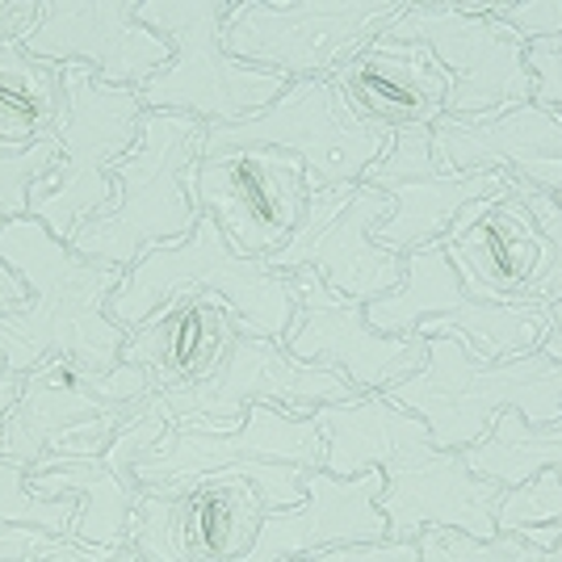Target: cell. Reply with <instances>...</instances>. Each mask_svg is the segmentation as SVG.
I'll list each match as a JSON object with an SVG mask.
<instances>
[{
  "label": "cell",
  "mask_w": 562,
  "mask_h": 562,
  "mask_svg": "<svg viewBox=\"0 0 562 562\" xmlns=\"http://www.w3.org/2000/svg\"><path fill=\"white\" fill-rule=\"evenodd\" d=\"M294 562H311V559H294Z\"/></svg>",
  "instance_id": "cell-43"
},
{
  "label": "cell",
  "mask_w": 562,
  "mask_h": 562,
  "mask_svg": "<svg viewBox=\"0 0 562 562\" xmlns=\"http://www.w3.org/2000/svg\"><path fill=\"white\" fill-rule=\"evenodd\" d=\"M499 533H520L538 546H559L562 541V474L559 470H538L520 487L504 492L499 513H495Z\"/></svg>",
  "instance_id": "cell-29"
},
{
  "label": "cell",
  "mask_w": 562,
  "mask_h": 562,
  "mask_svg": "<svg viewBox=\"0 0 562 562\" xmlns=\"http://www.w3.org/2000/svg\"><path fill=\"white\" fill-rule=\"evenodd\" d=\"M147 398H151V382L135 366L117 361L110 374H93L68 357H50L22 374L18 407L9 412L0 432V458L22 462L30 470L38 458L55 453L59 441L80 424L143 407Z\"/></svg>",
  "instance_id": "cell-21"
},
{
  "label": "cell",
  "mask_w": 562,
  "mask_h": 562,
  "mask_svg": "<svg viewBox=\"0 0 562 562\" xmlns=\"http://www.w3.org/2000/svg\"><path fill=\"white\" fill-rule=\"evenodd\" d=\"M432 156L446 172H508L516 181L562 189V117L538 101L492 117H441Z\"/></svg>",
  "instance_id": "cell-24"
},
{
  "label": "cell",
  "mask_w": 562,
  "mask_h": 562,
  "mask_svg": "<svg viewBox=\"0 0 562 562\" xmlns=\"http://www.w3.org/2000/svg\"><path fill=\"white\" fill-rule=\"evenodd\" d=\"M64 110V64L30 55L22 43H0V151L55 143Z\"/></svg>",
  "instance_id": "cell-27"
},
{
  "label": "cell",
  "mask_w": 562,
  "mask_h": 562,
  "mask_svg": "<svg viewBox=\"0 0 562 562\" xmlns=\"http://www.w3.org/2000/svg\"><path fill=\"white\" fill-rule=\"evenodd\" d=\"M0 562H143L126 541L122 546H89L76 538H55L47 529L13 525L0 529Z\"/></svg>",
  "instance_id": "cell-32"
},
{
  "label": "cell",
  "mask_w": 562,
  "mask_h": 562,
  "mask_svg": "<svg viewBox=\"0 0 562 562\" xmlns=\"http://www.w3.org/2000/svg\"><path fill=\"white\" fill-rule=\"evenodd\" d=\"M407 4L395 0H235L223 47L239 64L294 80H331L386 34Z\"/></svg>",
  "instance_id": "cell-9"
},
{
  "label": "cell",
  "mask_w": 562,
  "mask_h": 562,
  "mask_svg": "<svg viewBox=\"0 0 562 562\" xmlns=\"http://www.w3.org/2000/svg\"><path fill=\"white\" fill-rule=\"evenodd\" d=\"M303 467L239 462L189 483L143 487L126 525V546L143 562H235L244 559L265 516L303 504Z\"/></svg>",
  "instance_id": "cell-3"
},
{
  "label": "cell",
  "mask_w": 562,
  "mask_h": 562,
  "mask_svg": "<svg viewBox=\"0 0 562 562\" xmlns=\"http://www.w3.org/2000/svg\"><path fill=\"white\" fill-rule=\"evenodd\" d=\"M227 147L290 151L303 160L311 189H340L357 186L370 172V165L382 160L391 135H382L352 114L349 101L331 80H294L269 110L232 122V126H206L202 156L227 151Z\"/></svg>",
  "instance_id": "cell-12"
},
{
  "label": "cell",
  "mask_w": 562,
  "mask_h": 562,
  "mask_svg": "<svg viewBox=\"0 0 562 562\" xmlns=\"http://www.w3.org/2000/svg\"><path fill=\"white\" fill-rule=\"evenodd\" d=\"M487 18L508 25L525 47L562 43V0H520V4H479Z\"/></svg>",
  "instance_id": "cell-34"
},
{
  "label": "cell",
  "mask_w": 562,
  "mask_h": 562,
  "mask_svg": "<svg viewBox=\"0 0 562 562\" xmlns=\"http://www.w3.org/2000/svg\"><path fill=\"white\" fill-rule=\"evenodd\" d=\"M357 398L349 382L331 374L324 366H306L299 357L281 349V340L239 331L223 370L186 391H165L151 395V412H160L168 424H211L218 432L239 428L252 403H273L281 412L311 420L328 403H349Z\"/></svg>",
  "instance_id": "cell-14"
},
{
  "label": "cell",
  "mask_w": 562,
  "mask_h": 562,
  "mask_svg": "<svg viewBox=\"0 0 562 562\" xmlns=\"http://www.w3.org/2000/svg\"><path fill=\"white\" fill-rule=\"evenodd\" d=\"M441 252L453 265L474 299L504 306H550V239L538 227L533 211L516 193L513 177L499 193H487L458 214L441 239Z\"/></svg>",
  "instance_id": "cell-17"
},
{
  "label": "cell",
  "mask_w": 562,
  "mask_h": 562,
  "mask_svg": "<svg viewBox=\"0 0 562 562\" xmlns=\"http://www.w3.org/2000/svg\"><path fill=\"white\" fill-rule=\"evenodd\" d=\"M143 97L101 85L80 64H64V110L55 122L59 156L30 189V218L71 244L114 198V165L143 131Z\"/></svg>",
  "instance_id": "cell-7"
},
{
  "label": "cell",
  "mask_w": 562,
  "mask_h": 562,
  "mask_svg": "<svg viewBox=\"0 0 562 562\" xmlns=\"http://www.w3.org/2000/svg\"><path fill=\"white\" fill-rule=\"evenodd\" d=\"M235 0H139V22L151 25L172 64L139 89L143 110L189 114L206 126H232L278 101L290 80L239 64L223 47V25Z\"/></svg>",
  "instance_id": "cell-8"
},
{
  "label": "cell",
  "mask_w": 562,
  "mask_h": 562,
  "mask_svg": "<svg viewBox=\"0 0 562 562\" xmlns=\"http://www.w3.org/2000/svg\"><path fill=\"white\" fill-rule=\"evenodd\" d=\"M59 143H38L30 151H0V223L30 214V189L55 165Z\"/></svg>",
  "instance_id": "cell-33"
},
{
  "label": "cell",
  "mask_w": 562,
  "mask_h": 562,
  "mask_svg": "<svg viewBox=\"0 0 562 562\" xmlns=\"http://www.w3.org/2000/svg\"><path fill=\"white\" fill-rule=\"evenodd\" d=\"M206 122L168 110H147L135 147L114 165V198L89 218L71 248L93 265L131 269L165 244H181L202 223L189 198V172L202 160Z\"/></svg>",
  "instance_id": "cell-4"
},
{
  "label": "cell",
  "mask_w": 562,
  "mask_h": 562,
  "mask_svg": "<svg viewBox=\"0 0 562 562\" xmlns=\"http://www.w3.org/2000/svg\"><path fill=\"white\" fill-rule=\"evenodd\" d=\"M181 294L218 299L239 328L269 340H281L294 319V273H278L269 260L239 257L214 218H202L181 244L151 248L135 260L110 299V319L131 331Z\"/></svg>",
  "instance_id": "cell-6"
},
{
  "label": "cell",
  "mask_w": 562,
  "mask_h": 562,
  "mask_svg": "<svg viewBox=\"0 0 562 562\" xmlns=\"http://www.w3.org/2000/svg\"><path fill=\"white\" fill-rule=\"evenodd\" d=\"M416 546L420 562H562V541L538 546L520 533H495L483 541L458 529H424Z\"/></svg>",
  "instance_id": "cell-30"
},
{
  "label": "cell",
  "mask_w": 562,
  "mask_h": 562,
  "mask_svg": "<svg viewBox=\"0 0 562 562\" xmlns=\"http://www.w3.org/2000/svg\"><path fill=\"white\" fill-rule=\"evenodd\" d=\"M386 38L420 43L449 71L446 117H492L533 101V71L525 43L508 25L487 18L474 0L407 4Z\"/></svg>",
  "instance_id": "cell-11"
},
{
  "label": "cell",
  "mask_w": 562,
  "mask_h": 562,
  "mask_svg": "<svg viewBox=\"0 0 562 562\" xmlns=\"http://www.w3.org/2000/svg\"><path fill=\"white\" fill-rule=\"evenodd\" d=\"M554 202H559V206H562V189H559V193H554Z\"/></svg>",
  "instance_id": "cell-42"
},
{
  "label": "cell",
  "mask_w": 562,
  "mask_h": 562,
  "mask_svg": "<svg viewBox=\"0 0 562 562\" xmlns=\"http://www.w3.org/2000/svg\"><path fill=\"white\" fill-rule=\"evenodd\" d=\"M0 265L30 290L22 311L0 315V361L9 374H30L50 357L93 374H110L122 361L126 331L110 319V299L126 269L85 260L30 214L0 223Z\"/></svg>",
  "instance_id": "cell-2"
},
{
  "label": "cell",
  "mask_w": 562,
  "mask_h": 562,
  "mask_svg": "<svg viewBox=\"0 0 562 562\" xmlns=\"http://www.w3.org/2000/svg\"><path fill=\"white\" fill-rule=\"evenodd\" d=\"M398 407L428 424L437 449L467 453L479 446L499 412H520L529 424H554L562 416V361L525 352L508 361H479L453 336H428V361L420 374L386 391Z\"/></svg>",
  "instance_id": "cell-5"
},
{
  "label": "cell",
  "mask_w": 562,
  "mask_h": 562,
  "mask_svg": "<svg viewBox=\"0 0 562 562\" xmlns=\"http://www.w3.org/2000/svg\"><path fill=\"white\" fill-rule=\"evenodd\" d=\"M525 59L533 71V101L562 117V43H533Z\"/></svg>",
  "instance_id": "cell-36"
},
{
  "label": "cell",
  "mask_w": 562,
  "mask_h": 562,
  "mask_svg": "<svg viewBox=\"0 0 562 562\" xmlns=\"http://www.w3.org/2000/svg\"><path fill=\"white\" fill-rule=\"evenodd\" d=\"M50 64H80L114 89L139 93L172 64V47L139 22V0H38V18L18 38Z\"/></svg>",
  "instance_id": "cell-18"
},
{
  "label": "cell",
  "mask_w": 562,
  "mask_h": 562,
  "mask_svg": "<svg viewBox=\"0 0 562 562\" xmlns=\"http://www.w3.org/2000/svg\"><path fill=\"white\" fill-rule=\"evenodd\" d=\"M315 428L324 432V470L352 479L378 470L386 516V538L416 541L424 529H458L470 538H495V513L504 487L479 479L462 453L437 449L428 424L386 395H357L349 403L319 407Z\"/></svg>",
  "instance_id": "cell-1"
},
{
  "label": "cell",
  "mask_w": 562,
  "mask_h": 562,
  "mask_svg": "<svg viewBox=\"0 0 562 562\" xmlns=\"http://www.w3.org/2000/svg\"><path fill=\"white\" fill-rule=\"evenodd\" d=\"M331 85L349 101L352 114L382 135L432 131L446 117L449 71L420 43H398L382 34L361 55H352L331 76Z\"/></svg>",
  "instance_id": "cell-25"
},
{
  "label": "cell",
  "mask_w": 562,
  "mask_h": 562,
  "mask_svg": "<svg viewBox=\"0 0 562 562\" xmlns=\"http://www.w3.org/2000/svg\"><path fill=\"white\" fill-rule=\"evenodd\" d=\"M281 349L340 374L357 395H386L424 370L428 336H382L370 328L361 299L336 294L319 273L303 269L294 273V319Z\"/></svg>",
  "instance_id": "cell-16"
},
{
  "label": "cell",
  "mask_w": 562,
  "mask_h": 562,
  "mask_svg": "<svg viewBox=\"0 0 562 562\" xmlns=\"http://www.w3.org/2000/svg\"><path fill=\"white\" fill-rule=\"evenodd\" d=\"M403 281L366 303L370 328L382 336H453L479 361H508L541 349L550 306H504L474 299L453 273L441 244L403 257Z\"/></svg>",
  "instance_id": "cell-10"
},
{
  "label": "cell",
  "mask_w": 562,
  "mask_h": 562,
  "mask_svg": "<svg viewBox=\"0 0 562 562\" xmlns=\"http://www.w3.org/2000/svg\"><path fill=\"white\" fill-rule=\"evenodd\" d=\"M462 458L479 479H492L504 492L520 487L538 470L562 474V416L554 424H529L520 412H499L492 432Z\"/></svg>",
  "instance_id": "cell-28"
},
{
  "label": "cell",
  "mask_w": 562,
  "mask_h": 562,
  "mask_svg": "<svg viewBox=\"0 0 562 562\" xmlns=\"http://www.w3.org/2000/svg\"><path fill=\"white\" fill-rule=\"evenodd\" d=\"M361 181L391 198V218L374 239L395 257H412L428 244H441L467 206L499 193L508 172H446L432 156V131H403L391 135V147Z\"/></svg>",
  "instance_id": "cell-19"
},
{
  "label": "cell",
  "mask_w": 562,
  "mask_h": 562,
  "mask_svg": "<svg viewBox=\"0 0 562 562\" xmlns=\"http://www.w3.org/2000/svg\"><path fill=\"white\" fill-rule=\"evenodd\" d=\"M311 562H420V546L416 541H361V546H336V550H324Z\"/></svg>",
  "instance_id": "cell-37"
},
{
  "label": "cell",
  "mask_w": 562,
  "mask_h": 562,
  "mask_svg": "<svg viewBox=\"0 0 562 562\" xmlns=\"http://www.w3.org/2000/svg\"><path fill=\"white\" fill-rule=\"evenodd\" d=\"M516 193L525 198V206L533 211V218H538V227L546 232V239H550V252H554V260H550V285H546V303L554 306L562 299V206L554 202V193H546V189L529 186V181H516L513 177Z\"/></svg>",
  "instance_id": "cell-35"
},
{
  "label": "cell",
  "mask_w": 562,
  "mask_h": 562,
  "mask_svg": "<svg viewBox=\"0 0 562 562\" xmlns=\"http://www.w3.org/2000/svg\"><path fill=\"white\" fill-rule=\"evenodd\" d=\"M303 504H290L265 516L257 546L235 562H294L315 559L336 546L386 538V516L378 508L382 474L366 470L352 479H336L328 470H306Z\"/></svg>",
  "instance_id": "cell-23"
},
{
  "label": "cell",
  "mask_w": 562,
  "mask_h": 562,
  "mask_svg": "<svg viewBox=\"0 0 562 562\" xmlns=\"http://www.w3.org/2000/svg\"><path fill=\"white\" fill-rule=\"evenodd\" d=\"M550 361H562V299L554 306H550V328H546V336H541V349Z\"/></svg>",
  "instance_id": "cell-40"
},
{
  "label": "cell",
  "mask_w": 562,
  "mask_h": 562,
  "mask_svg": "<svg viewBox=\"0 0 562 562\" xmlns=\"http://www.w3.org/2000/svg\"><path fill=\"white\" fill-rule=\"evenodd\" d=\"M239 331L244 328L218 299L181 294L126 331L122 366H135L151 382V395L202 386L223 370Z\"/></svg>",
  "instance_id": "cell-26"
},
{
  "label": "cell",
  "mask_w": 562,
  "mask_h": 562,
  "mask_svg": "<svg viewBox=\"0 0 562 562\" xmlns=\"http://www.w3.org/2000/svg\"><path fill=\"white\" fill-rule=\"evenodd\" d=\"M324 458H328V446L315 420H299L273 403H252L244 424L227 432H218L211 424H172L135 462V483L168 487V483H189V479L239 467V462L324 470Z\"/></svg>",
  "instance_id": "cell-20"
},
{
  "label": "cell",
  "mask_w": 562,
  "mask_h": 562,
  "mask_svg": "<svg viewBox=\"0 0 562 562\" xmlns=\"http://www.w3.org/2000/svg\"><path fill=\"white\" fill-rule=\"evenodd\" d=\"M18 395H22V374H9V370H0V432H4V420H9V412L18 407Z\"/></svg>",
  "instance_id": "cell-41"
},
{
  "label": "cell",
  "mask_w": 562,
  "mask_h": 562,
  "mask_svg": "<svg viewBox=\"0 0 562 562\" xmlns=\"http://www.w3.org/2000/svg\"><path fill=\"white\" fill-rule=\"evenodd\" d=\"M30 303V290H25V281L13 273V269H4L0 265V315L4 311H22Z\"/></svg>",
  "instance_id": "cell-39"
},
{
  "label": "cell",
  "mask_w": 562,
  "mask_h": 562,
  "mask_svg": "<svg viewBox=\"0 0 562 562\" xmlns=\"http://www.w3.org/2000/svg\"><path fill=\"white\" fill-rule=\"evenodd\" d=\"M189 198L239 257L273 260L294 239L311 202L299 156L278 147H227L189 172Z\"/></svg>",
  "instance_id": "cell-13"
},
{
  "label": "cell",
  "mask_w": 562,
  "mask_h": 562,
  "mask_svg": "<svg viewBox=\"0 0 562 562\" xmlns=\"http://www.w3.org/2000/svg\"><path fill=\"white\" fill-rule=\"evenodd\" d=\"M76 516H80V504L71 495H55L50 499V495L30 492L22 462L0 458V529L30 525V529H47L55 538H71Z\"/></svg>",
  "instance_id": "cell-31"
},
{
  "label": "cell",
  "mask_w": 562,
  "mask_h": 562,
  "mask_svg": "<svg viewBox=\"0 0 562 562\" xmlns=\"http://www.w3.org/2000/svg\"><path fill=\"white\" fill-rule=\"evenodd\" d=\"M0 370H4V361H0Z\"/></svg>",
  "instance_id": "cell-44"
},
{
  "label": "cell",
  "mask_w": 562,
  "mask_h": 562,
  "mask_svg": "<svg viewBox=\"0 0 562 562\" xmlns=\"http://www.w3.org/2000/svg\"><path fill=\"white\" fill-rule=\"evenodd\" d=\"M172 424L151 412V403H143L139 416L122 424L114 446L97 458H38L25 470L30 492L38 495H71L80 504L71 538L89 541V546H122L126 525L139 504V483H135V462L147 449L165 437Z\"/></svg>",
  "instance_id": "cell-22"
},
{
  "label": "cell",
  "mask_w": 562,
  "mask_h": 562,
  "mask_svg": "<svg viewBox=\"0 0 562 562\" xmlns=\"http://www.w3.org/2000/svg\"><path fill=\"white\" fill-rule=\"evenodd\" d=\"M391 218V198L357 181L340 189H311L294 239L269 260L278 273H319L336 294L374 303L403 281V257L386 252L374 232Z\"/></svg>",
  "instance_id": "cell-15"
},
{
  "label": "cell",
  "mask_w": 562,
  "mask_h": 562,
  "mask_svg": "<svg viewBox=\"0 0 562 562\" xmlns=\"http://www.w3.org/2000/svg\"><path fill=\"white\" fill-rule=\"evenodd\" d=\"M38 18V0H0V43H18Z\"/></svg>",
  "instance_id": "cell-38"
}]
</instances>
